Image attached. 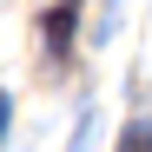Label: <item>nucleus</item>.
I'll return each mask as SVG.
<instances>
[{"mask_svg":"<svg viewBox=\"0 0 152 152\" xmlns=\"http://www.w3.org/2000/svg\"><path fill=\"white\" fill-rule=\"evenodd\" d=\"M73 27H80V0H60V7H53V20H46V60H66Z\"/></svg>","mask_w":152,"mask_h":152,"instance_id":"1","label":"nucleus"},{"mask_svg":"<svg viewBox=\"0 0 152 152\" xmlns=\"http://www.w3.org/2000/svg\"><path fill=\"white\" fill-rule=\"evenodd\" d=\"M119 152H152V119H132L119 132Z\"/></svg>","mask_w":152,"mask_h":152,"instance_id":"2","label":"nucleus"},{"mask_svg":"<svg viewBox=\"0 0 152 152\" xmlns=\"http://www.w3.org/2000/svg\"><path fill=\"white\" fill-rule=\"evenodd\" d=\"M7 113H13V99H7V93H0V139H7Z\"/></svg>","mask_w":152,"mask_h":152,"instance_id":"3","label":"nucleus"}]
</instances>
